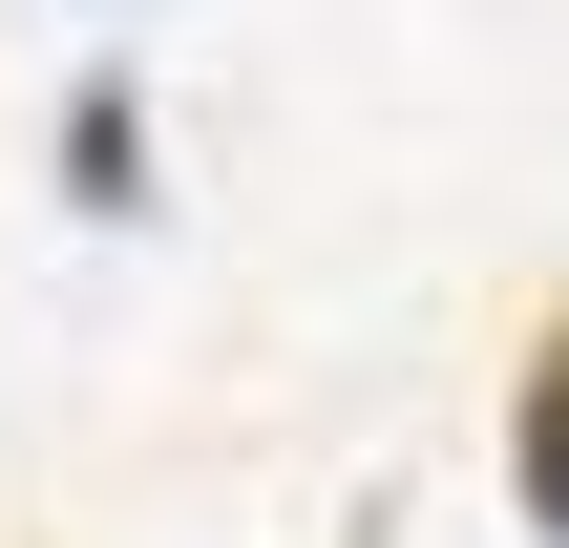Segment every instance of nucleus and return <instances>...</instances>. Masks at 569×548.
Returning <instances> with one entry per match:
<instances>
[{
	"label": "nucleus",
	"mask_w": 569,
	"mask_h": 548,
	"mask_svg": "<svg viewBox=\"0 0 569 548\" xmlns=\"http://www.w3.org/2000/svg\"><path fill=\"white\" fill-rule=\"evenodd\" d=\"M528 507H549V548H569V338H549V380H528Z\"/></svg>",
	"instance_id": "1"
}]
</instances>
